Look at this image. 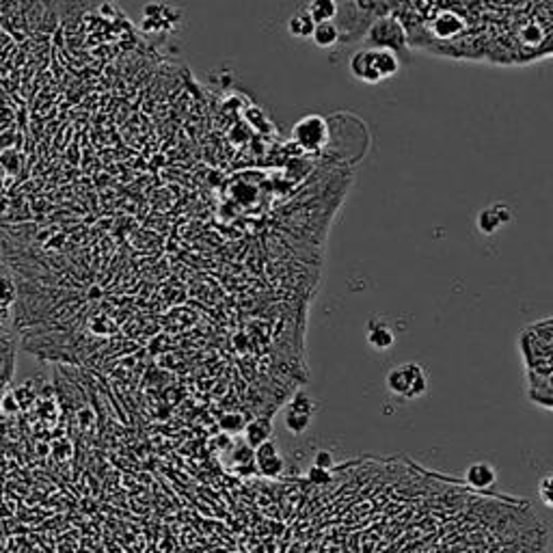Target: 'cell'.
Masks as SVG:
<instances>
[{"instance_id": "6da1fadb", "label": "cell", "mask_w": 553, "mask_h": 553, "mask_svg": "<svg viewBox=\"0 0 553 553\" xmlns=\"http://www.w3.org/2000/svg\"><path fill=\"white\" fill-rule=\"evenodd\" d=\"M385 383L394 396L415 400L428 391V374L420 363H400L394 370H389Z\"/></svg>"}, {"instance_id": "7a4b0ae2", "label": "cell", "mask_w": 553, "mask_h": 553, "mask_svg": "<svg viewBox=\"0 0 553 553\" xmlns=\"http://www.w3.org/2000/svg\"><path fill=\"white\" fill-rule=\"evenodd\" d=\"M367 40L372 42V48H383L391 52L408 50V37L402 22L396 16H383L367 28Z\"/></svg>"}, {"instance_id": "3957f363", "label": "cell", "mask_w": 553, "mask_h": 553, "mask_svg": "<svg viewBox=\"0 0 553 553\" xmlns=\"http://www.w3.org/2000/svg\"><path fill=\"white\" fill-rule=\"evenodd\" d=\"M292 141L307 154L320 152L329 143V123L320 115H307L292 128Z\"/></svg>"}, {"instance_id": "277c9868", "label": "cell", "mask_w": 553, "mask_h": 553, "mask_svg": "<svg viewBox=\"0 0 553 553\" xmlns=\"http://www.w3.org/2000/svg\"><path fill=\"white\" fill-rule=\"evenodd\" d=\"M316 408H318V404L314 402V398H309L305 394L294 396L286 406V428L292 435H303L309 428Z\"/></svg>"}, {"instance_id": "5b68a950", "label": "cell", "mask_w": 553, "mask_h": 553, "mask_svg": "<svg viewBox=\"0 0 553 553\" xmlns=\"http://www.w3.org/2000/svg\"><path fill=\"white\" fill-rule=\"evenodd\" d=\"M255 467L266 478H279L286 471V458L274 439L255 447Z\"/></svg>"}, {"instance_id": "8992f818", "label": "cell", "mask_w": 553, "mask_h": 553, "mask_svg": "<svg viewBox=\"0 0 553 553\" xmlns=\"http://www.w3.org/2000/svg\"><path fill=\"white\" fill-rule=\"evenodd\" d=\"M351 72L355 78L363 80V83L383 80L380 69H378V48H363V50L355 52V56L351 59Z\"/></svg>"}, {"instance_id": "52a82bcc", "label": "cell", "mask_w": 553, "mask_h": 553, "mask_svg": "<svg viewBox=\"0 0 553 553\" xmlns=\"http://www.w3.org/2000/svg\"><path fill=\"white\" fill-rule=\"evenodd\" d=\"M272 432H274V426H272V418L270 415H260V418H253L247 422L245 430H242V439L249 447H260L262 443L270 441L272 439Z\"/></svg>"}, {"instance_id": "ba28073f", "label": "cell", "mask_w": 553, "mask_h": 553, "mask_svg": "<svg viewBox=\"0 0 553 553\" xmlns=\"http://www.w3.org/2000/svg\"><path fill=\"white\" fill-rule=\"evenodd\" d=\"M510 221H512V212L508 210L506 205L497 203V205H491V207H487V210L480 212L478 227H480L482 233H495L497 229H502Z\"/></svg>"}, {"instance_id": "9c48e42d", "label": "cell", "mask_w": 553, "mask_h": 553, "mask_svg": "<svg viewBox=\"0 0 553 553\" xmlns=\"http://www.w3.org/2000/svg\"><path fill=\"white\" fill-rule=\"evenodd\" d=\"M465 482L473 489H491L493 484L497 482V471L491 463H471L465 471Z\"/></svg>"}, {"instance_id": "30bf717a", "label": "cell", "mask_w": 553, "mask_h": 553, "mask_svg": "<svg viewBox=\"0 0 553 553\" xmlns=\"http://www.w3.org/2000/svg\"><path fill=\"white\" fill-rule=\"evenodd\" d=\"M305 11L309 13L311 20H314V24L335 22V18L339 13V3L337 0H309Z\"/></svg>"}, {"instance_id": "8fae6325", "label": "cell", "mask_w": 553, "mask_h": 553, "mask_svg": "<svg viewBox=\"0 0 553 553\" xmlns=\"http://www.w3.org/2000/svg\"><path fill=\"white\" fill-rule=\"evenodd\" d=\"M396 341L394 337V331L389 329V324L385 322H370V329H367V344L372 346L374 351H387L391 348Z\"/></svg>"}, {"instance_id": "7c38bea8", "label": "cell", "mask_w": 553, "mask_h": 553, "mask_svg": "<svg viewBox=\"0 0 553 553\" xmlns=\"http://www.w3.org/2000/svg\"><path fill=\"white\" fill-rule=\"evenodd\" d=\"M341 37L339 32V26L335 22H322V24H316L314 32H311V40L318 48H333Z\"/></svg>"}, {"instance_id": "4fadbf2b", "label": "cell", "mask_w": 553, "mask_h": 553, "mask_svg": "<svg viewBox=\"0 0 553 553\" xmlns=\"http://www.w3.org/2000/svg\"><path fill=\"white\" fill-rule=\"evenodd\" d=\"M314 28H316V24H314V20L309 18V13L307 11H298V13H294L290 20H288V32L292 35V37H311V32H314Z\"/></svg>"}, {"instance_id": "5bb4252c", "label": "cell", "mask_w": 553, "mask_h": 553, "mask_svg": "<svg viewBox=\"0 0 553 553\" xmlns=\"http://www.w3.org/2000/svg\"><path fill=\"white\" fill-rule=\"evenodd\" d=\"M247 422L249 420H245V415H240V413H227V415H223V418L219 420V426H221V430L225 432V435H240L242 430H245V426H247Z\"/></svg>"}, {"instance_id": "9a60e30c", "label": "cell", "mask_w": 553, "mask_h": 553, "mask_svg": "<svg viewBox=\"0 0 553 553\" xmlns=\"http://www.w3.org/2000/svg\"><path fill=\"white\" fill-rule=\"evenodd\" d=\"M18 298V288L9 276H0V307H11Z\"/></svg>"}, {"instance_id": "2e32d148", "label": "cell", "mask_w": 553, "mask_h": 553, "mask_svg": "<svg viewBox=\"0 0 553 553\" xmlns=\"http://www.w3.org/2000/svg\"><path fill=\"white\" fill-rule=\"evenodd\" d=\"M538 495H540V499H542L545 506L553 508V471H549L547 475L540 478V482H538Z\"/></svg>"}, {"instance_id": "e0dca14e", "label": "cell", "mask_w": 553, "mask_h": 553, "mask_svg": "<svg viewBox=\"0 0 553 553\" xmlns=\"http://www.w3.org/2000/svg\"><path fill=\"white\" fill-rule=\"evenodd\" d=\"M309 480L314 482V484H324V482H331V473H329V469L314 465V467L309 469Z\"/></svg>"}, {"instance_id": "ac0fdd59", "label": "cell", "mask_w": 553, "mask_h": 553, "mask_svg": "<svg viewBox=\"0 0 553 553\" xmlns=\"http://www.w3.org/2000/svg\"><path fill=\"white\" fill-rule=\"evenodd\" d=\"M314 465H318V467H324V469H331L333 467V458H331V454H327V452H320L318 456H316V463Z\"/></svg>"}, {"instance_id": "d6986e66", "label": "cell", "mask_w": 553, "mask_h": 553, "mask_svg": "<svg viewBox=\"0 0 553 553\" xmlns=\"http://www.w3.org/2000/svg\"><path fill=\"white\" fill-rule=\"evenodd\" d=\"M18 408H20L18 400H16L13 396H7L5 402H3V411H5V413H13V411H18Z\"/></svg>"}]
</instances>
